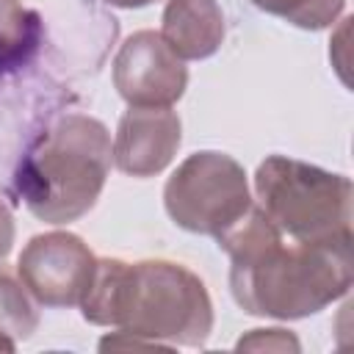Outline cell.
I'll list each match as a JSON object with an SVG mask.
<instances>
[{"label":"cell","instance_id":"1","mask_svg":"<svg viewBox=\"0 0 354 354\" xmlns=\"http://www.w3.org/2000/svg\"><path fill=\"white\" fill-rule=\"evenodd\" d=\"M66 105L47 39L33 22L30 36L0 53V194L19 196L33 177V160Z\"/></svg>","mask_w":354,"mask_h":354}]
</instances>
